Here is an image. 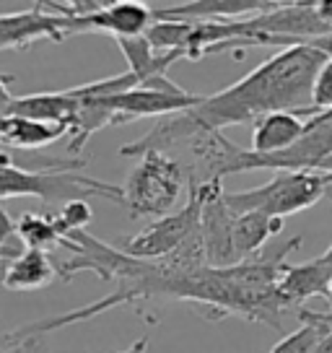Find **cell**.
<instances>
[{"mask_svg": "<svg viewBox=\"0 0 332 353\" xmlns=\"http://www.w3.org/2000/svg\"><path fill=\"white\" fill-rule=\"evenodd\" d=\"M324 60L327 55L311 44L283 47L229 88L205 94L189 114L208 130L257 122L273 112H296L304 117L311 104V83Z\"/></svg>", "mask_w": 332, "mask_h": 353, "instance_id": "cell-1", "label": "cell"}, {"mask_svg": "<svg viewBox=\"0 0 332 353\" xmlns=\"http://www.w3.org/2000/svg\"><path fill=\"white\" fill-rule=\"evenodd\" d=\"M6 198H37L52 205L70 200L104 198L122 205V188L83 174L81 169H29L0 154V203Z\"/></svg>", "mask_w": 332, "mask_h": 353, "instance_id": "cell-2", "label": "cell"}, {"mask_svg": "<svg viewBox=\"0 0 332 353\" xmlns=\"http://www.w3.org/2000/svg\"><path fill=\"white\" fill-rule=\"evenodd\" d=\"M324 195H332V176L327 172H276L260 188L226 192V203L236 216L265 213L270 219H286L317 205Z\"/></svg>", "mask_w": 332, "mask_h": 353, "instance_id": "cell-3", "label": "cell"}, {"mask_svg": "<svg viewBox=\"0 0 332 353\" xmlns=\"http://www.w3.org/2000/svg\"><path fill=\"white\" fill-rule=\"evenodd\" d=\"M185 188H189L187 169L177 159L154 151L141 156V164L130 172L122 188V205L130 210V216L161 219L177 205Z\"/></svg>", "mask_w": 332, "mask_h": 353, "instance_id": "cell-4", "label": "cell"}, {"mask_svg": "<svg viewBox=\"0 0 332 353\" xmlns=\"http://www.w3.org/2000/svg\"><path fill=\"white\" fill-rule=\"evenodd\" d=\"M203 97L205 94H192L174 83L169 76H156L130 91L99 97L96 101L114 117V125H120V122L143 120V117H169V114L195 110Z\"/></svg>", "mask_w": 332, "mask_h": 353, "instance_id": "cell-5", "label": "cell"}, {"mask_svg": "<svg viewBox=\"0 0 332 353\" xmlns=\"http://www.w3.org/2000/svg\"><path fill=\"white\" fill-rule=\"evenodd\" d=\"M200 223V195L198 190L189 188L187 205H182L177 213H166L161 219H156L151 226H145L143 232L133 234L127 239H122L120 247L125 254H130L135 260H158L177 250L179 244H185L198 232Z\"/></svg>", "mask_w": 332, "mask_h": 353, "instance_id": "cell-6", "label": "cell"}, {"mask_svg": "<svg viewBox=\"0 0 332 353\" xmlns=\"http://www.w3.org/2000/svg\"><path fill=\"white\" fill-rule=\"evenodd\" d=\"M189 190V188H187ZM200 195V239L205 250L208 268H234L239 265L236 250H234V221L236 213L226 203L223 182H208L195 185Z\"/></svg>", "mask_w": 332, "mask_h": 353, "instance_id": "cell-7", "label": "cell"}, {"mask_svg": "<svg viewBox=\"0 0 332 353\" xmlns=\"http://www.w3.org/2000/svg\"><path fill=\"white\" fill-rule=\"evenodd\" d=\"M70 34L78 32H104L114 39H130L143 37L156 23L154 6L141 0H114V3H99V8L86 11L81 16H68Z\"/></svg>", "mask_w": 332, "mask_h": 353, "instance_id": "cell-8", "label": "cell"}, {"mask_svg": "<svg viewBox=\"0 0 332 353\" xmlns=\"http://www.w3.org/2000/svg\"><path fill=\"white\" fill-rule=\"evenodd\" d=\"M70 34L68 16L52 13L45 3H34V8L16 13H0V52L3 50H26L34 42H63Z\"/></svg>", "mask_w": 332, "mask_h": 353, "instance_id": "cell-9", "label": "cell"}, {"mask_svg": "<svg viewBox=\"0 0 332 353\" xmlns=\"http://www.w3.org/2000/svg\"><path fill=\"white\" fill-rule=\"evenodd\" d=\"M78 110H81V101L73 97L70 88H63V91H42V94L13 97L6 114L45 122V125H57V128H65L68 135H70L73 125H76Z\"/></svg>", "mask_w": 332, "mask_h": 353, "instance_id": "cell-10", "label": "cell"}, {"mask_svg": "<svg viewBox=\"0 0 332 353\" xmlns=\"http://www.w3.org/2000/svg\"><path fill=\"white\" fill-rule=\"evenodd\" d=\"M332 286V265L327 260L314 257L309 263L288 265L280 283H278V294L286 299L293 309H301L311 296H330Z\"/></svg>", "mask_w": 332, "mask_h": 353, "instance_id": "cell-11", "label": "cell"}, {"mask_svg": "<svg viewBox=\"0 0 332 353\" xmlns=\"http://www.w3.org/2000/svg\"><path fill=\"white\" fill-rule=\"evenodd\" d=\"M307 135V120L296 112H273L255 122L252 151L260 156H273L296 145Z\"/></svg>", "mask_w": 332, "mask_h": 353, "instance_id": "cell-12", "label": "cell"}, {"mask_svg": "<svg viewBox=\"0 0 332 353\" xmlns=\"http://www.w3.org/2000/svg\"><path fill=\"white\" fill-rule=\"evenodd\" d=\"M57 276V268L50 260V252L42 250H23L19 257L3 268L0 283L8 291H39L47 288Z\"/></svg>", "mask_w": 332, "mask_h": 353, "instance_id": "cell-13", "label": "cell"}, {"mask_svg": "<svg viewBox=\"0 0 332 353\" xmlns=\"http://www.w3.org/2000/svg\"><path fill=\"white\" fill-rule=\"evenodd\" d=\"M63 135H68V130L57 125H45V122H34L26 117H16V114L0 117V145L3 148L37 151V148H45L60 141Z\"/></svg>", "mask_w": 332, "mask_h": 353, "instance_id": "cell-14", "label": "cell"}, {"mask_svg": "<svg viewBox=\"0 0 332 353\" xmlns=\"http://www.w3.org/2000/svg\"><path fill=\"white\" fill-rule=\"evenodd\" d=\"M296 320L299 327L288 332L283 341H278L270 353H320L322 343L332 332V312H314L301 307Z\"/></svg>", "mask_w": 332, "mask_h": 353, "instance_id": "cell-15", "label": "cell"}, {"mask_svg": "<svg viewBox=\"0 0 332 353\" xmlns=\"http://www.w3.org/2000/svg\"><path fill=\"white\" fill-rule=\"evenodd\" d=\"M283 229V219H270L265 213H242L234 221V250L239 263L252 260L265 250L267 239Z\"/></svg>", "mask_w": 332, "mask_h": 353, "instance_id": "cell-16", "label": "cell"}, {"mask_svg": "<svg viewBox=\"0 0 332 353\" xmlns=\"http://www.w3.org/2000/svg\"><path fill=\"white\" fill-rule=\"evenodd\" d=\"M13 226H16L19 242L26 250L50 252V250H57V247H63V250L70 247V239L63 236V232L57 229L55 219L45 216V213H23L19 221H13Z\"/></svg>", "mask_w": 332, "mask_h": 353, "instance_id": "cell-17", "label": "cell"}, {"mask_svg": "<svg viewBox=\"0 0 332 353\" xmlns=\"http://www.w3.org/2000/svg\"><path fill=\"white\" fill-rule=\"evenodd\" d=\"M0 353H50V343L45 332L23 325L19 330L0 335Z\"/></svg>", "mask_w": 332, "mask_h": 353, "instance_id": "cell-18", "label": "cell"}, {"mask_svg": "<svg viewBox=\"0 0 332 353\" xmlns=\"http://www.w3.org/2000/svg\"><path fill=\"white\" fill-rule=\"evenodd\" d=\"M52 219L63 236H68L73 232H86V226L94 221V210H91L89 200H70L65 205H60L57 213H52Z\"/></svg>", "mask_w": 332, "mask_h": 353, "instance_id": "cell-19", "label": "cell"}, {"mask_svg": "<svg viewBox=\"0 0 332 353\" xmlns=\"http://www.w3.org/2000/svg\"><path fill=\"white\" fill-rule=\"evenodd\" d=\"M332 110V55H327V60L322 63V68L314 76V83H311V104L309 110L304 112V117L309 120L320 112Z\"/></svg>", "mask_w": 332, "mask_h": 353, "instance_id": "cell-20", "label": "cell"}, {"mask_svg": "<svg viewBox=\"0 0 332 353\" xmlns=\"http://www.w3.org/2000/svg\"><path fill=\"white\" fill-rule=\"evenodd\" d=\"M26 247L19 242V236H16V226H13L11 216L3 210L0 205V276H3V268L11 263L13 257H19Z\"/></svg>", "mask_w": 332, "mask_h": 353, "instance_id": "cell-21", "label": "cell"}, {"mask_svg": "<svg viewBox=\"0 0 332 353\" xmlns=\"http://www.w3.org/2000/svg\"><path fill=\"white\" fill-rule=\"evenodd\" d=\"M11 83H13V76H3V73H0V117L8 112V107H11V101H13Z\"/></svg>", "mask_w": 332, "mask_h": 353, "instance_id": "cell-22", "label": "cell"}, {"mask_svg": "<svg viewBox=\"0 0 332 353\" xmlns=\"http://www.w3.org/2000/svg\"><path fill=\"white\" fill-rule=\"evenodd\" d=\"M311 47H317L320 52H324V55H332V34L330 37H322V39H314V42H309Z\"/></svg>", "mask_w": 332, "mask_h": 353, "instance_id": "cell-23", "label": "cell"}, {"mask_svg": "<svg viewBox=\"0 0 332 353\" xmlns=\"http://www.w3.org/2000/svg\"><path fill=\"white\" fill-rule=\"evenodd\" d=\"M327 122H332V110L320 112V114L309 117V120H307V128H311V125H327Z\"/></svg>", "mask_w": 332, "mask_h": 353, "instance_id": "cell-24", "label": "cell"}, {"mask_svg": "<svg viewBox=\"0 0 332 353\" xmlns=\"http://www.w3.org/2000/svg\"><path fill=\"white\" fill-rule=\"evenodd\" d=\"M145 351H148V338H138L127 351H120V353H145Z\"/></svg>", "mask_w": 332, "mask_h": 353, "instance_id": "cell-25", "label": "cell"}, {"mask_svg": "<svg viewBox=\"0 0 332 353\" xmlns=\"http://www.w3.org/2000/svg\"><path fill=\"white\" fill-rule=\"evenodd\" d=\"M322 260H327V263L332 265V247H330V250H327V252H324V254H322Z\"/></svg>", "mask_w": 332, "mask_h": 353, "instance_id": "cell-26", "label": "cell"}]
</instances>
